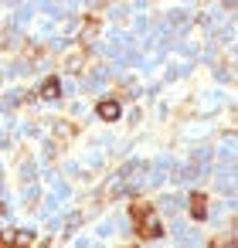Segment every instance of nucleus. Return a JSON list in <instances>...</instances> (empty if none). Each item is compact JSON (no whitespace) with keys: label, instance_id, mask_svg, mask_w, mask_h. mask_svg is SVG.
<instances>
[{"label":"nucleus","instance_id":"nucleus-1","mask_svg":"<svg viewBox=\"0 0 238 248\" xmlns=\"http://www.w3.org/2000/svg\"><path fill=\"white\" fill-rule=\"evenodd\" d=\"M133 217H136L140 238H160L163 224H160V214H157L150 204H136V207H133Z\"/></svg>","mask_w":238,"mask_h":248},{"label":"nucleus","instance_id":"nucleus-2","mask_svg":"<svg viewBox=\"0 0 238 248\" xmlns=\"http://www.w3.org/2000/svg\"><path fill=\"white\" fill-rule=\"evenodd\" d=\"M190 217L194 221H204L207 217V197L204 194H190Z\"/></svg>","mask_w":238,"mask_h":248},{"label":"nucleus","instance_id":"nucleus-3","mask_svg":"<svg viewBox=\"0 0 238 248\" xmlns=\"http://www.w3.org/2000/svg\"><path fill=\"white\" fill-rule=\"evenodd\" d=\"M99 116H102L106 123L119 119V102H116V99H102V102H99Z\"/></svg>","mask_w":238,"mask_h":248},{"label":"nucleus","instance_id":"nucleus-4","mask_svg":"<svg viewBox=\"0 0 238 248\" xmlns=\"http://www.w3.org/2000/svg\"><path fill=\"white\" fill-rule=\"evenodd\" d=\"M58 92H62V82H58V78H55V75H51V78H45V82H41V95H45V99H55V95H58Z\"/></svg>","mask_w":238,"mask_h":248}]
</instances>
